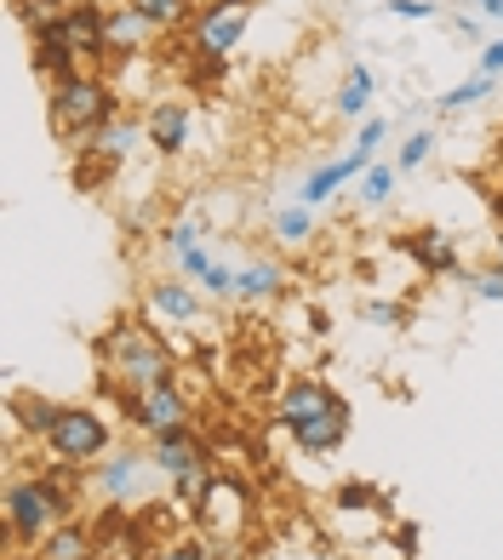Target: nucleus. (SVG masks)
I'll use <instances>...</instances> for the list:
<instances>
[{
	"mask_svg": "<svg viewBox=\"0 0 503 560\" xmlns=\"http://www.w3.org/2000/svg\"><path fill=\"white\" fill-rule=\"evenodd\" d=\"M332 509L343 521H355V515H377V509H389V498L372 487V480H343V487L332 492Z\"/></svg>",
	"mask_w": 503,
	"mask_h": 560,
	"instance_id": "a878e982",
	"label": "nucleus"
},
{
	"mask_svg": "<svg viewBox=\"0 0 503 560\" xmlns=\"http://www.w3.org/2000/svg\"><path fill=\"white\" fill-rule=\"evenodd\" d=\"M115 115H120V92L97 69L63 74V81H52V92H46V126H52V138L69 155H81L97 126H109Z\"/></svg>",
	"mask_w": 503,
	"mask_h": 560,
	"instance_id": "20e7f679",
	"label": "nucleus"
},
{
	"mask_svg": "<svg viewBox=\"0 0 503 560\" xmlns=\"http://www.w3.org/2000/svg\"><path fill=\"white\" fill-rule=\"evenodd\" d=\"M372 161H377L372 149H361V143H349L343 155H326L320 166H309V177H304V184H297V195H292V200H304L309 212H320L326 200H338L343 189H355V177H361V172H366Z\"/></svg>",
	"mask_w": 503,
	"mask_h": 560,
	"instance_id": "ddd939ff",
	"label": "nucleus"
},
{
	"mask_svg": "<svg viewBox=\"0 0 503 560\" xmlns=\"http://www.w3.org/2000/svg\"><path fill=\"white\" fill-rule=\"evenodd\" d=\"M487 97H498V74H469V81H458V86H446L441 97H435V115L441 120H452V115H469V109H481Z\"/></svg>",
	"mask_w": 503,
	"mask_h": 560,
	"instance_id": "4be33fe9",
	"label": "nucleus"
},
{
	"mask_svg": "<svg viewBox=\"0 0 503 560\" xmlns=\"http://www.w3.org/2000/svg\"><path fill=\"white\" fill-rule=\"evenodd\" d=\"M149 560H212V538H166V544H155L149 549Z\"/></svg>",
	"mask_w": 503,
	"mask_h": 560,
	"instance_id": "72a5a7b5",
	"label": "nucleus"
},
{
	"mask_svg": "<svg viewBox=\"0 0 503 560\" xmlns=\"http://www.w3.org/2000/svg\"><path fill=\"white\" fill-rule=\"evenodd\" d=\"M452 35H464V40H481V46H487V18H481V12H452Z\"/></svg>",
	"mask_w": 503,
	"mask_h": 560,
	"instance_id": "e433bc0d",
	"label": "nucleus"
},
{
	"mask_svg": "<svg viewBox=\"0 0 503 560\" xmlns=\"http://www.w3.org/2000/svg\"><path fill=\"white\" fill-rule=\"evenodd\" d=\"M143 126H149V155L178 161V155H189V143H195V104L178 97V92H161L155 104H149Z\"/></svg>",
	"mask_w": 503,
	"mask_h": 560,
	"instance_id": "f8f14e48",
	"label": "nucleus"
},
{
	"mask_svg": "<svg viewBox=\"0 0 503 560\" xmlns=\"http://www.w3.org/2000/svg\"><path fill=\"white\" fill-rule=\"evenodd\" d=\"M384 18H400V23H435V18H441V0H384Z\"/></svg>",
	"mask_w": 503,
	"mask_h": 560,
	"instance_id": "f704fd0d",
	"label": "nucleus"
},
{
	"mask_svg": "<svg viewBox=\"0 0 503 560\" xmlns=\"http://www.w3.org/2000/svg\"><path fill=\"white\" fill-rule=\"evenodd\" d=\"M86 487L104 498V503H115V509H149V503H155V492L166 487V475L155 469L149 446L120 441L109 457H97V464L86 469Z\"/></svg>",
	"mask_w": 503,
	"mask_h": 560,
	"instance_id": "39448f33",
	"label": "nucleus"
},
{
	"mask_svg": "<svg viewBox=\"0 0 503 560\" xmlns=\"http://www.w3.org/2000/svg\"><path fill=\"white\" fill-rule=\"evenodd\" d=\"M212 475H218V464H207V469H189V475H178V480H166L172 503H178L184 515H195L200 498H207V487H212Z\"/></svg>",
	"mask_w": 503,
	"mask_h": 560,
	"instance_id": "bb28decb",
	"label": "nucleus"
},
{
	"mask_svg": "<svg viewBox=\"0 0 503 560\" xmlns=\"http://www.w3.org/2000/svg\"><path fill=\"white\" fill-rule=\"evenodd\" d=\"M189 521H195L200 538H212V544H241L246 532L258 526V498H252V487L235 469H218L207 498H200V509Z\"/></svg>",
	"mask_w": 503,
	"mask_h": 560,
	"instance_id": "423d86ee",
	"label": "nucleus"
},
{
	"mask_svg": "<svg viewBox=\"0 0 503 560\" xmlns=\"http://www.w3.org/2000/svg\"><path fill=\"white\" fill-rule=\"evenodd\" d=\"M475 74H503V35H492L481 46V58H475Z\"/></svg>",
	"mask_w": 503,
	"mask_h": 560,
	"instance_id": "4c0bfd02",
	"label": "nucleus"
},
{
	"mask_svg": "<svg viewBox=\"0 0 503 560\" xmlns=\"http://www.w3.org/2000/svg\"><path fill=\"white\" fill-rule=\"evenodd\" d=\"M252 18H258V0H200L195 23H189V46L195 58H230L246 40Z\"/></svg>",
	"mask_w": 503,
	"mask_h": 560,
	"instance_id": "1a4fd4ad",
	"label": "nucleus"
},
{
	"mask_svg": "<svg viewBox=\"0 0 503 560\" xmlns=\"http://www.w3.org/2000/svg\"><path fill=\"white\" fill-rule=\"evenodd\" d=\"M143 149H149V126H143L138 115H126V109H120L109 126H97L92 143L81 149V155H97V161H109V166L120 172V166H132Z\"/></svg>",
	"mask_w": 503,
	"mask_h": 560,
	"instance_id": "dca6fc26",
	"label": "nucleus"
},
{
	"mask_svg": "<svg viewBox=\"0 0 503 560\" xmlns=\"http://www.w3.org/2000/svg\"><path fill=\"white\" fill-rule=\"evenodd\" d=\"M235 287H241V264H230V258H218L207 269V280H200V292H207L212 303H235Z\"/></svg>",
	"mask_w": 503,
	"mask_h": 560,
	"instance_id": "2f4dec72",
	"label": "nucleus"
},
{
	"mask_svg": "<svg viewBox=\"0 0 503 560\" xmlns=\"http://www.w3.org/2000/svg\"><path fill=\"white\" fill-rule=\"evenodd\" d=\"M458 287H464L469 298H481V303H503V269H498V264H487V269H464Z\"/></svg>",
	"mask_w": 503,
	"mask_h": 560,
	"instance_id": "473e14b6",
	"label": "nucleus"
},
{
	"mask_svg": "<svg viewBox=\"0 0 503 560\" xmlns=\"http://www.w3.org/2000/svg\"><path fill=\"white\" fill-rule=\"evenodd\" d=\"M492 264H498V269H503V223H498V229H492Z\"/></svg>",
	"mask_w": 503,
	"mask_h": 560,
	"instance_id": "ea45409f",
	"label": "nucleus"
},
{
	"mask_svg": "<svg viewBox=\"0 0 503 560\" xmlns=\"http://www.w3.org/2000/svg\"><path fill=\"white\" fill-rule=\"evenodd\" d=\"M132 7L149 18V30H155V35H178V30H189V23H195L200 0H132Z\"/></svg>",
	"mask_w": 503,
	"mask_h": 560,
	"instance_id": "393cba45",
	"label": "nucleus"
},
{
	"mask_svg": "<svg viewBox=\"0 0 503 560\" xmlns=\"http://www.w3.org/2000/svg\"><path fill=\"white\" fill-rule=\"evenodd\" d=\"M384 138H389V120H384V115H372V120H361V126H355V143H361V149H372V155L384 149Z\"/></svg>",
	"mask_w": 503,
	"mask_h": 560,
	"instance_id": "c9c22d12",
	"label": "nucleus"
},
{
	"mask_svg": "<svg viewBox=\"0 0 503 560\" xmlns=\"http://www.w3.org/2000/svg\"><path fill=\"white\" fill-rule=\"evenodd\" d=\"M269 418L304 457H332L349 441V429H355L349 400L326 384V377H292V384L274 395Z\"/></svg>",
	"mask_w": 503,
	"mask_h": 560,
	"instance_id": "f03ea898",
	"label": "nucleus"
},
{
	"mask_svg": "<svg viewBox=\"0 0 503 560\" xmlns=\"http://www.w3.org/2000/svg\"><path fill=\"white\" fill-rule=\"evenodd\" d=\"M63 406L69 400H52V395H12V441L30 435V441L46 446V435H52L58 418H63Z\"/></svg>",
	"mask_w": 503,
	"mask_h": 560,
	"instance_id": "aec40b11",
	"label": "nucleus"
},
{
	"mask_svg": "<svg viewBox=\"0 0 503 560\" xmlns=\"http://www.w3.org/2000/svg\"><path fill=\"white\" fill-rule=\"evenodd\" d=\"M143 446H149V457H155V469H161L166 480H178V475H189V469H207V464H218L212 446L200 441V429H195V423L172 429V435H155V441H143Z\"/></svg>",
	"mask_w": 503,
	"mask_h": 560,
	"instance_id": "2eb2a0df",
	"label": "nucleus"
},
{
	"mask_svg": "<svg viewBox=\"0 0 503 560\" xmlns=\"http://www.w3.org/2000/svg\"><path fill=\"white\" fill-rule=\"evenodd\" d=\"M498 218H503V184H498Z\"/></svg>",
	"mask_w": 503,
	"mask_h": 560,
	"instance_id": "a19ab883",
	"label": "nucleus"
},
{
	"mask_svg": "<svg viewBox=\"0 0 503 560\" xmlns=\"http://www.w3.org/2000/svg\"><path fill=\"white\" fill-rule=\"evenodd\" d=\"M115 446H120L115 418L104 412V406H92V400H69L63 418H58V429L46 435V452L69 457V464H81V469H92L97 457H109Z\"/></svg>",
	"mask_w": 503,
	"mask_h": 560,
	"instance_id": "0eeeda50",
	"label": "nucleus"
},
{
	"mask_svg": "<svg viewBox=\"0 0 503 560\" xmlns=\"http://www.w3.org/2000/svg\"><path fill=\"white\" fill-rule=\"evenodd\" d=\"M400 252L412 258V269L418 275H430V280H464V246H458V235L452 229H441V223H418V229H407L400 235Z\"/></svg>",
	"mask_w": 503,
	"mask_h": 560,
	"instance_id": "4468645a",
	"label": "nucleus"
},
{
	"mask_svg": "<svg viewBox=\"0 0 503 560\" xmlns=\"http://www.w3.org/2000/svg\"><path fill=\"white\" fill-rule=\"evenodd\" d=\"M207 235H212V229L200 223V218H172V223L161 229V252H166V264L178 258V252H189L195 241H207Z\"/></svg>",
	"mask_w": 503,
	"mask_h": 560,
	"instance_id": "c756f323",
	"label": "nucleus"
},
{
	"mask_svg": "<svg viewBox=\"0 0 503 560\" xmlns=\"http://www.w3.org/2000/svg\"><path fill=\"white\" fill-rule=\"evenodd\" d=\"M286 264L274 258V252H258V258L241 264V287H235V303H246V310H269V303L286 298Z\"/></svg>",
	"mask_w": 503,
	"mask_h": 560,
	"instance_id": "f3484780",
	"label": "nucleus"
},
{
	"mask_svg": "<svg viewBox=\"0 0 503 560\" xmlns=\"http://www.w3.org/2000/svg\"><path fill=\"white\" fill-rule=\"evenodd\" d=\"M30 560H92V526H86L81 515L63 521V526H58Z\"/></svg>",
	"mask_w": 503,
	"mask_h": 560,
	"instance_id": "b1692460",
	"label": "nucleus"
},
{
	"mask_svg": "<svg viewBox=\"0 0 503 560\" xmlns=\"http://www.w3.org/2000/svg\"><path fill=\"white\" fill-rule=\"evenodd\" d=\"M92 560H149V521L143 509H104L92 521Z\"/></svg>",
	"mask_w": 503,
	"mask_h": 560,
	"instance_id": "9b49d317",
	"label": "nucleus"
},
{
	"mask_svg": "<svg viewBox=\"0 0 503 560\" xmlns=\"http://www.w3.org/2000/svg\"><path fill=\"white\" fill-rule=\"evenodd\" d=\"M464 12H481L487 23H503V0H464Z\"/></svg>",
	"mask_w": 503,
	"mask_h": 560,
	"instance_id": "58836bf2",
	"label": "nucleus"
},
{
	"mask_svg": "<svg viewBox=\"0 0 503 560\" xmlns=\"http://www.w3.org/2000/svg\"><path fill=\"white\" fill-rule=\"evenodd\" d=\"M223 258V252L212 246V235L207 241H195L189 252H178V258H172V275H184V280H195V287H200V280H207V269Z\"/></svg>",
	"mask_w": 503,
	"mask_h": 560,
	"instance_id": "7c9ffc66",
	"label": "nucleus"
},
{
	"mask_svg": "<svg viewBox=\"0 0 503 560\" xmlns=\"http://www.w3.org/2000/svg\"><path fill=\"white\" fill-rule=\"evenodd\" d=\"M115 400H120V418L132 423V435H143V441L195 423V400H189V389L178 384V377H172V384H155V389H138V395L115 389Z\"/></svg>",
	"mask_w": 503,
	"mask_h": 560,
	"instance_id": "6e6552de",
	"label": "nucleus"
},
{
	"mask_svg": "<svg viewBox=\"0 0 503 560\" xmlns=\"http://www.w3.org/2000/svg\"><path fill=\"white\" fill-rule=\"evenodd\" d=\"M149 40H155V30H149V18L132 7V0H109V63L138 58Z\"/></svg>",
	"mask_w": 503,
	"mask_h": 560,
	"instance_id": "a211bd4d",
	"label": "nucleus"
},
{
	"mask_svg": "<svg viewBox=\"0 0 503 560\" xmlns=\"http://www.w3.org/2000/svg\"><path fill=\"white\" fill-rule=\"evenodd\" d=\"M400 189V166L395 161H372L361 177H355V200H361V212H384L389 200Z\"/></svg>",
	"mask_w": 503,
	"mask_h": 560,
	"instance_id": "5701e85b",
	"label": "nucleus"
},
{
	"mask_svg": "<svg viewBox=\"0 0 503 560\" xmlns=\"http://www.w3.org/2000/svg\"><path fill=\"white\" fill-rule=\"evenodd\" d=\"M143 303H149V320H161V326H200L212 298L200 292L195 280H184V275H149L143 280Z\"/></svg>",
	"mask_w": 503,
	"mask_h": 560,
	"instance_id": "9d476101",
	"label": "nucleus"
},
{
	"mask_svg": "<svg viewBox=\"0 0 503 560\" xmlns=\"http://www.w3.org/2000/svg\"><path fill=\"white\" fill-rule=\"evenodd\" d=\"M269 241L281 252H297L315 241V212L304 207V200H286V207H269Z\"/></svg>",
	"mask_w": 503,
	"mask_h": 560,
	"instance_id": "412c9836",
	"label": "nucleus"
},
{
	"mask_svg": "<svg viewBox=\"0 0 503 560\" xmlns=\"http://www.w3.org/2000/svg\"><path fill=\"white\" fill-rule=\"evenodd\" d=\"M435 143H441V138L430 132V126H418V132H407V143L395 149V166H400V177H412V172H423V166H430Z\"/></svg>",
	"mask_w": 503,
	"mask_h": 560,
	"instance_id": "cd10ccee",
	"label": "nucleus"
},
{
	"mask_svg": "<svg viewBox=\"0 0 503 560\" xmlns=\"http://www.w3.org/2000/svg\"><path fill=\"white\" fill-rule=\"evenodd\" d=\"M97 366L120 395H138V389H155L178 377V343H172L161 326H149L143 315H120L104 326V338L92 343Z\"/></svg>",
	"mask_w": 503,
	"mask_h": 560,
	"instance_id": "f257e3e1",
	"label": "nucleus"
},
{
	"mask_svg": "<svg viewBox=\"0 0 503 560\" xmlns=\"http://www.w3.org/2000/svg\"><path fill=\"white\" fill-rule=\"evenodd\" d=\"M361 320L366 326H384V332H400V326H412V303H400V298H366L361 303Z\"/></svg>",
	"mask_w": 503,
	"mask_h": 560,
	"instance_id": "c85d7f7f",
	"label": "nucleus"
},
{
	"mask_svg": "<svg viewBox=\"0 0 503 560\" xmlns=\"http://www.w3.org/2000/svg\"><path fill=\"white\" fill-rule=\"evenodd\" d=\"M372 97H377V74L366 63H349L338 92H332V115L349 120V126H361V120H372Z\"/></svg>",
	"mask_w": 503,
	"mask_h": 560,
	"instance_id": "6ab92c4d",
	"label": "nucleus"
},
{
	"mask_svg": "<svg viewBox=\"0 0 503 560\" xmlns=\"http://www.w3.org/2000/svg\"><path fill=\"white\" fill-rule=\"evenodd\" d=\"M0 515H7V549H12V560H30V549H40L63 521L81 515V492L58 487L40 464L35 469H12L7 475V498H0Z\"/></svg>",
	"mask_w": 503,
	"mask_h": 560,
	"instance_id": "7ed1b4c3",
	"label": "nucleus"
}]
</instances>
